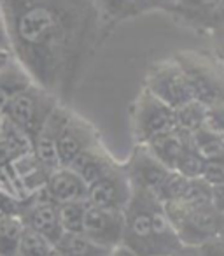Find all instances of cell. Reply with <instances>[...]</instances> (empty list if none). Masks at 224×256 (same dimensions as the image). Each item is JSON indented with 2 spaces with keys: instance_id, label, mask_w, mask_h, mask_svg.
<instances>
[{
  "instance_id": "1",
  "label": "cell",
  "mask_w": 224,
  "mask_h": 256,
  "mask_svg": "<svg viewBox=\"0 0 224 256\" xmlns=\"http://www.w3.org/2000/svg\"><path fill=\"white\" fill-rule=\"evenodd\" d=\"M11 54L33 82L68 102L112 36L95 0H0Z\"/></svg>"
},
{
  "instance_id": "2",
  "label": "cell",
  "mask_w": 224,
  "mask_h": 256,
  "mask_svg": "<svg viewBox=\"0 0 224 256\" xmlns=\"http://www.w3.org/2000/svg\"><path fill=\"white\" fill-rule=\"evenodd\" d=\"M123 216L125 232L121 246L135 256H172L182 248L177 232L165 214L163 204L153 193L133 190Z\"/></svg>"
},
{
  "instance_id": "3",
  "label": "cell",
  "mask_w": 224,
  "mask_h": 256,
  "mask_svg": "<svg viewBox=\"0 0 224 256\" xmlns=\"http://www.w3.org/2000/svg\"><path fill=\"white\" fill-rule=\"evenodd\" d=\"M174 58L186 72L195 100L209 106L224 98V62L216 53L181 51Z\"/></svg>"
},
{
  "instance_id": "4",
  "label": "cell",
  "mask_w": 224,
  "mask_h": 256,
  "mask_svg": "<svg viewBox=\"0 0 224 256\" xmlns=\"http://www.w3.org/2000/svg\"><path fill=\"white\" fill-rule=\"evenodd\" d=\"M58 104L60 100L53 93L32 82L5 106L0 116L18 126L23 134H26L32 144H35L47 118Z\"/></svg>"
},
{
  "instance_id": "5",
  "label": "cell",
  "mask_w": 224,
  "mask_h": 256,
  "mask_svg": "<svg viewBox=\"0 0 224 256\" xmlns=\"http://www.w3.org/2000/svg\"><path fill=\"white\" fill-rule=\"evenodd\" d=\"M175 128V109L156 98L146 88L140 90L132 106V136L137 146H146Z\"/></svg>"
},
{
  "instance_id": "6",
  "label": "cell",
  "mask_w": 224,
  "mask_h": 256,
  "mask_svg": "<svg viewBox=\"0 0 224 256\" xmlns=\"http://www.w3.org/2000/svg\"><path fill=\"white\" fill-rule=\"evenodd\" d=\"M144 88L172 109H179L195 100L186 72L174 56L151 65L144 79Z\"/></svg>"
},
{
  "instance_id": "7",
  "label": "cell",
  "mask_w": 224,
  "mask_h": 256,
  "mask_svg": "<svg viewBox=\"0 0 224 256\" xmlns=\"http://www.w3.org/2000/svg\"><path fill=\"white\" fill-rule=\"evenodd\" d=\"M21 220L28 230H33L46 237L51 244H56L61 237L60 218H58V204L49 196L46 188L39 190L33 195L26 196L21 206Z\"/></svg>"
},
{
  "instance_id": "8",
  "label": "cell",
  "mask_w": 224,
  "mask_h": 256,
  "mask_svg": "<svg viewBox=\"0 0 224 256\" xmlns=\"http://www.w3.org/2000/svg\"><path fill=\"white\" fill-rule=\"evenodd\" d=\"M133 195L130 178L125 165H116L105 176L88 186V202L102 209L125 212Z\"/></svg>"
},
{
  "instance_id": "9",
  "label": "cell",
  "mask_w": 224,
  "mask_h": 256,
  "mask_svg": "<svg viewBox=\"0 0 224 256\" xmlns=\"http://www.w3.org/2000/svg\"><path fill=\"white\" fill-rule=\"evenodd\" d=\"M100 142L98 132L89 121L70 110L56 137V151L61 167H68L82 151Z\"/></svg>"
},
{
  "instance_id": "10",
  "label": "cell",
  "mask_w": 224,
  "mask_h": 256,
  "mask_svg": "<svg viewBox=\"0 0 224 256\" xmlns=\"http://www.w3.org/2000/svg\"><path fill=\"white\" fill-rule=\"evenodd\" d=\"M123 232H125V216L118 210L102 209L88 202L84 214L82 234L95 244L114 251L121 246Z\"/></svg>"
},
{
  "instance_id": "11",
  "label": "cell",
  "mask_w": 224,
  "mask_h": 256,
  "mask_svg": "<svg viewBox=\"0 0 224 256\" xmlns=\"http://www.w3.org/2000/svg\"><path fill=\"white\" fill-rule=\"evenodd\" d=\"M125 170L128 174L133 190L149 192L156 198L161 186L165 184L172 172L163 164H160L146 146H135L128 164L125 165Z\"/></svg>"
},
{
  "instance_id": "12",
  "label": "cell",
  "mask_w": 224,
  "mask_h": 256,
  "mask_svg": "<svg viewBox=\"0 0 224 256\" xmlns=\"http://www.w3.org/2000/svg\"><path fill=\"white\" fill-rule=\"evenodd\" d=\"M221 0H175L174 4L165 11L170 20L179 26L209 36L212 18Z\"/></svg>"
},
{
  "instance_id": "13",
  "label": "cell",
  "mask_w": 224,
  "mask_h": 256,
  "mask_svg": "<svg viewBox=\"0 0 224 256\" xmlns=\"http://www.w3.org/2000/svg\"><path fill=\"white\" fill-rule=\"evenodd\" d=\"M118 162L110 156V153L102 146V142H96L95 146L82 151L68 167L89 186L98 181L102 176H105L110 168H114Z\"/></svg>"
},
{
  "instance_id": "14",
  "label": "cell",
  "mask_w": 224,
  "mask_h": 256,
  "mask_svg": "<svg viewBox=\"0 0 224 256\" xmlns=\"http://www.w3.org/2000/svg\"><path fill=\"white\" fill-rule=\"evenodd\" d=\"M46 192L56 204L88 200V184L70 167H60L51 172Z\"/></svg>"
},
{
  "instance_id": "15",
  "label": "cell",
  "mask_w": 224,
  "mask_h": 256,
  "mask_svg": "<svg viewBox=\"0 0 224 256\" xmlns=\"http://www.w3.org/2000/svg\"><path fill=\"white\" fill-rule=\"evenodd\" d=\"M189 139H191V134L181 132V130L175 128L172 132H167L163 136L153 139L151 142H147L146 148L160 164H163L170 170H175Z\"/></svg>"
},
{
  "instance_id": "16",
  "label": "cell",
  "mask_w": 224,
  "mask_h": 256,
  "mask_svg": "<svg viewBox=\"0 0 224 256\" xmlns=\"http://www.w3.org/2000/svg\"><path fill=\"white\" fill-rule=\"evenodd\" d=\"M32 79L26 74V70L12 58L5 67L0 68V114L5 109L9 102L18 93L32 84Z\"/></svg>"
},
{
  "instance_id": "17",
  "label": "cell",
  "mask_w": 224,
  "mask_h": 256,
  "mask_svg": "<svg viewBox=\"0 0 224 256\" xmlns=\"http://www.w3.org/2000/svg\"><path fill=\"white\" fill-rule=\"evenodd\" d=\"M54 248L65 256H110L112 251L89 240L84 234H61Z\"/></svg>"
},
{
  "instance_id": "18",
  "label": "cell",
  "mask_w": 224,
  "mask_h": 256,
  "mask_svg": "<svg viewBox=\"0 0 224 256\" xmlns=\"http://www.w3.org/2000/svg\"><path fill=\"white\" fill-rule=\"evenodd\" d=\"M0 142L5 148L11 162L33 151V144L26 137V134H23L18 126H14L11 121L4 120L2 116H0Z\"/></svg>"
},
{
  "instance_id": "19",
  "label": "cell",
  "mask_w": 224,
  "mask_h": 256,
  "mask_svg": "<svg viewBox=\"0 0 224 256\" xmlns=\"http://www.w3.org/2000/svg\"><path fill=\"white\" fill-rule=\"evenodd\" d=\"M25 230L21 216H0V256H16Z\"/></svg>"
},
{
  "instance_id": "20",
  "label": "cell",
  "mask_w": 224,
  "mask_h": 256,
  "mask_svg": "<svg viewBox=\"0 0 224 256\" xmlns=\"http://www.w3.org/2000/svg\"><path fill=\"white\" fill-rule=\"evenodd\" d=\"M86 207H88V200L58 204V218H60L63 234H82Z\"/></svg>"
},
{
  "instance_id": "21",
  "label": "cell",
  "mask_w": 224,
  "mask_h": 256,
  "mask_svg": "<svg viewBox=\"0 0 224 256\" xmlns=\"http://www.w3.org/2000/svg\"><path fill=\"white\" fill-rule=\"evenodd\" d=\"M203 121H205V106L198 100H191L175 109V123L177 130L181 132L195 134L196 130L203 128Z\"/></svg>"
},
{
  "instance_id": "22",
  "label": "cell",
  "mask_w": 224,
  "mask_h": 256,
  "mask_svg": "<svg viewBox=\"0 0 224 256\" xmlns=\"http://www.w3.org/2000/svg\"><path fill=\"white\" fill-rule=\"evenodd\" d=\"M95 4L103 23L109 26L110 32H114L116 26L126 22L130 0H95Z\"/></svg>"
},
{
  "instance_id": "23",
  "label": "cell",
  "mask_w": 224,
  "mask_h": 256,
  "mask_svg": "<svg viewBox=\"0 0 224 256\" xmlns=\"http://www.w3.org/2000/svg\"><path fill=\"white\" fill-rule=\"evenodd\" d=\"M54 246L40 234L26 228L18 246L16 256H51Z\"/></svg>"
},
{
  "instance_id": "24",
  "label": "cell",
  "mask_w": 224,
  "mask_h": 256,
  "mask_svg": "<svg viewBox=\"0 0 224 256\" xmlns=\"http://www.w3.org/2000/svg\"><path fill=\"white\" fill-rule=\"evenodd\" d=\"M203 165H205V158L196 151V148L193 146L191 139H189L188 146H186L184 153L175 167V172L184 176L186 179H200L203 174Z\"/></svg>"
},
{
  "instance_id": "25",
  "label": "cell",
  "mask_w": 224,
  "mask_h": 256,
  "mask_svg": "<svg viewBox=\"0 0 224 256\" xmlns=\"http://www.w3.org/2000/svg\"><path fill=\"white\" fill-rule=\"evenodd\" d=\"M191 142L203 158L216 156L224 151V137L210 132L207 128H200L191 134Z\"/></svg>"
},
{
  "instance_id": "26",
  "label": "cell",
  "mask_w": 224,
  "mask_h": 256,
  "mask_svg": "<svg viewBox=\"0 0 224 256\" xmlns=\"http://www.w3.org/2000/svg\"><path fill=\"white\" fill-rule=\"evenodd\" d=\"M174 2L175 0H130L128 11H126V22L151 14V12H165Z\"/></svg>"
},
{
  "instance_id": "27",
  "label": "cell",
  "mask_w": 224,
  "mask_h": 256,
  "mask_svg": "<svg viewBox=\"0 0 224 256\" xmlns=\"http://www.w3.org/2000/svg\"><path fill=\"white\" fill-rule=\"evenodd\" d=\"M202 179L212 188L224 186V151L216 156L205 158Z\"/></svg>"
},
{
  "instance_id": "28",
  "label": "cell",
  "mask_w": 224,
  "mask_h": 256,
  "mask_svg": "<svg viewBox=\"0 0 224 256\" xmlns=\"http://www.w3.org/2000/svg\"><path fill=\"white\" fill-rule=\"evenodd\" d=\"M203 128L217 136L224 137V98L205 106V121Z\"/></svg>"
},
{
  "instance_id": "29",
  "label": "cell",
  "mask_w": 224,
  "mask_h": 256,
  "mask_svg": "<svg viewBox=\"0 0 224 256\" xmlns=\"http://www.w3.org/2000/svg\"><path fill=\"white\" fill-rule=\"evenodd\" d=\"M198 251L202 256H224V238L214 237L210 240L198 246Z\"/></svg>"
},
{
  "instance_id": "30",
  "label": "cell",
  "mask_w": 224,
  "mask_h": 256,
  "mask_svg": "<svg viewBox=\"0 0 224 256\" xmlns=\"http://www.w3.org/2000/svg\"><path fill=\"white\" fill-rule=\"evenodd\" d=\"M209 37L212 39L214 53L217 56H224V25H219L209 32Z\"/></svg>"
},
{
  "instance_id": "31",
  "label": "cell",
  "mask_w": 224,
  "mask_h": 256,
  "mask_svg": "<svg viewBox=\"0 0 224 256\" xmlns=\"http://www.w3.org/2000/svg\"><path fill=\"white\" fill-rule=\"evenodd\" d=\"M0 50L11 51V48H9L7 26H5V20H4V12H2V8H0Z\"/></svg>"
},
{
  "instance_id": "32",
  "label": "cell",
  "mask_w": 224,
  "mask_h": 256,
  "mask_svg": "<svg viewBox=\"0 0 224 256\" xmlns=\"http://www.w3.org/2000/svg\"><path fill=\"white\" fill-rule=\"evenodd\" d=\"M219 25H224V0H221L219 6H217L216 12H214V18H212V26H210V30L216 28V26Z\"/></svg>"
},
{
  "instance_id": "33",
  "label": "cell",
  "mask_w": 224,
  "mask_h": 256,
  "mask_svg": "<svg viewBox=\"0 0 224 256\" xmlns=\"http://www.w3.org/2000/svg\"><path fill=\"white\" fill-rule=\"evenodd\" d=\"M172 256H202L198 251V248H195V246H182L181 249H179L177 252H174Z\"/></svg>"
},
{
  "instance_id": "34",
  "label": "cell",
  "mask_w": 224,
  "mask_h": 256,
  "mask_svg": "<svg viewBox=\"0 0 224 256\" xmlns=\"http://www.w3.org/2000/svg\"><path fill=\"white\" fill-rule=\"evenodd\" d=\"M12 60V54L11 51H5V50H0V68L5 67L9 62Z\"/></svg>"
},
{
  "instance_id": "35",
  "label": "cell",
  "mask_w": 224,
  "mask_h": 256,
  "mask_svg": "<svg viewBox=\"0 0 224 256\" xmlns=\"http://www.w3.org/2000/svg\"><path fill=\"white\" fill-rule=\"evenodd\" d=\"M51 256H65V254H61V252L58 251L56 248H54V249H53V252H51Z\"/></svg>"
},
{
  "instance_id": "36",
  "label": "cell",
  "mask_w": 224,
  "mask_h": 256,
  "mask_svg": "<svg viewBox=\"0 0 224 256\" xmlns=\"http://www.w3.org/2000/svg\"><path fill=\"white\" fill-rule=\"evenodd\" d=\"M219 58H221V60H223V62H224V56H219Z\"/></svg>"
}]
</instances>
